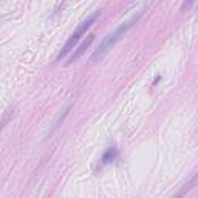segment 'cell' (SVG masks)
Segmentation results:
<instances>
[{
	"instance_id": "cell-5",
	"label": "cell",
	"mask_w": 198,
	"mask_h": 198,
	"mask_svg": "<svg viewBox=\"0 0 198 198\" xmlns=\"http://www.w3.org/2000/svg\"><path fill=\"white\" fill-rule=\"evenodd\" d=\"M194 3H195V0H186L184 5H183V11H184V9H190Z\"/></svg>"
},
{
	"instance_id": "cell-4",
	"label": "cell",
	"mask_w": 198,
	"mask_h": 198,
	"mask_svg": "<svg viewBox=\"0 0 198 198\" xmlns=\"http://www.w3.org/2000/svg\"><path fill=\"white\" fill-rule=\"evenodd\" d=\"M116 156H118V148L116 147H108L107 150H105L104 156H102V164H108V163L115 161Z\"/></svg>"
},
{
	"instance_id": "cell-2",
	"label": "cell",
	"mask_w": 198,
	"mask_h": 198,
	"mask_svg": "<svg viewBox=\"0 0 198 198\" xmlns=\"http://www.w3.org/2000/svg\"><path fill=\"white\" fill-rule=\"evenodd\" d=\"M98 16H99V11H98V13H95L93 16H90V17H88L85 22H82V23L76 28V31L71 34V37H70V39L67 40V44L64 45L62 51L57 54V60H60L62 57H65V56H67V54H68V53H70V51L74 48V45H76V44L79 42V39H81V37H82V36L87 33V29L91 26V23L96 20V17H98Z\"/></svg>"
},
{
	"instance_id": "cell-1",
	"label": "cell",
	"mask_w": 198,
	"mask_h": 198,
	"mask_svg": "<svg viewBox=\"0 0 198 198\" xmlns=\"http://www.w3.org/2000/svg\"><path fill=\"white\" fill-rule=\"evenodd\" d=\"M141 16H143V13H138V14H136V16H133L130 20H127L125 23L121 25V26H119L115 33L108 34V36H107V37L101 42V45L98 47V50L93 53V56H91V62H99V60H101V59H102V57H104V56L110 51V50L116 45V42H119L124 36H125V33H127V31H128L133 25L139 20V17H141Z\"/></svg>"
},
{
	"instance_id": "cell-3",
	"label": "cell",
	"mask_w": 198,
	"mask_h": 198,
	"mask_svg": "<svg viewBox=\"0 0 198 198\" xmlns=\"http://www.w3.org/2000/svg\"><path fill=\"white\" fill-rule=\"evenodd\" d=\"M93 40H95V34H90V36H88V37H87V39L82 42V45H81V47H79L77 50H76V51H74V54L71 56V57H70L68 64H71V62H74V60H77V59H79V57H81V56L85 53V50H87L88 47H90V45H91V42H93Z\"/></svg>"
}]
</instances>
